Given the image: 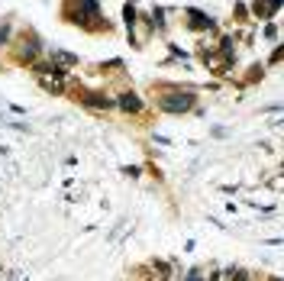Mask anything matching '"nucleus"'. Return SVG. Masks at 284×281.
<instances>
[{"label": "nucleus", "mask_w": 284, "mask_h": 281, "mask_svg": "<svg viewBox=\"0 0 284 281\" xmlns=\"http://www.w3.org/2000/svg\"><path fill=\"white\" fill-rule=\"evenodd\" d=\"M184 107H191V97L184 94V97H168L165 100V110H184Z\"/></svg>", "instance_id": "nucleus-1"}]
</instances>
